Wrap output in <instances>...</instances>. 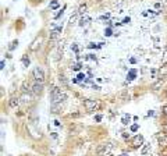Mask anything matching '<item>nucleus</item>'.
I'll return each mask as SVG.
<instances>
[{
  "label": "nucleus",
  "mask_w": 167,
  "mask_h": 156,
  "mask_svg": "<svg viewBox=\"0 0 167 156\" xmlns=\"http://www.w3.org/2000/svg\"><path fill=\"white\" fill-rule=\"evenodd\" d=\"M66 99H67V95L63 89L55 88V89L52 91V103L53 105H61Z\"/></svg>",
  "instance_id": "obj_1"
},
{
  "label": "nucleus",
  "mask_w": 167,
  "mask_h": 156,
  "mask_svg": "<svg viewBox=\"0 0 167 156\" xmlns=\"http://www.w3.org/2000/svg\"><path fill=\"white\" fill-rule=\"evenodd\" d=\"M89 21H91V18H89L88 15H85V17H82L81 20H79V25H81V27H84V25H86Z\"/></svg>",
  "instance_id": "obj_15"
},
{
  "label": "nucleus",
  "mask_w": 167,
  "mask_h": 156,
  "mask_svg": "<svg viewBox=\"0 0 167 156\" xmlns=\"http://www.w3.org/2000/svg\"><path fill=\"white\" fill-rule=\"evenodd\" d=\"M85 10H86V4H82V6H79L78 13H79V14H84V13H85Z\"/></svg>",
  "instance_id": "obj_20"
},
{
  "label": "nucleus",
  "mask_w": 167,
  "mask_h": 156,
  "mask_svg": "<svg viewBox=\"0 0 167 156\" xmlns=\"http://www.w3.org/2000/svg\"><path fill=\"white\" fill-rule=\"evenodd\" d=\"M120 156H130V155H128V153H121Z\"/></svg>",
  "instance_id": "obj_36"
},
{
  "label": "nucleus",
  "mask_w": 167,
  "mask_h": 156,
  "mask_svg": "<svg viewBox=\"0 0 167 156\" xmlns=\"http://www.w3.org/2000/svg\"><path fill=\"white\" fill-rule=\"evenodd\" d=\"M84 80H85V74H82V72H79V74L77 75V81L81 82V81H84Z\"/></svg>",
  "instance_id": "obj_18"
},
{
  "label": "nucleus",
  "mask_w": 167,
  "mask_h": 156,
  "mask_svg": "<svg viewBox=\"0 0 167 156\" xmlns=\"http://www.w3.org/2000/svg\"><path fill=\"white\" fill-rule=\"evenodd\" d=\"M164 131H166V132H167V123H166V124H164Z\"/></svg>",
  "instance_id": "obj_35"
},
{
  "label": "nucleus",
  "mask_w": 167,
  "mask_h": 156,
  "mask_svg": "<svg viewBox=\"0 0 167 156\" xmlns=\"http://www.w3.org/2000/svg\"><path fill=\"white\" fill-rule=\"evenodd\" d=\"M28 91H29V82L24 81L22 82V92H28Z\"/></svg>",
  "instance_id": "obj_17"
},
{
  "label": "nucleus",
  "mask_w": 167,
  "mask_h": 156,
  "mask_svg": "<svg viewBox=\"0 0 167 156\" xmlns=\"http://www.w3.org/2000/svg\"><path fill=\"white\" fill-rule=\"evenodd\" d=\"M102 120V116H96V121H100Z\"/></svg>",
  "instance_id": "obj_34"
},
{
  "label": "nucleus",
  "mask_w": 167,
  "mask_h": 156,
  "mask_svg": "<svg viewBox=\"0 0 167 156\" xmlns=\"http://www.w3.org/2000/svg\"><path fill=\"white\" fill-rule=\"evenodd\" d=\"M163 114H164V117L167 119V106H164V107H163Z\"/></svg>",
  "instance_id": "obj_32"
},
{
  "label": "nucleus",
  "mask_w": 167,
  "mask_h": 156,
  "mask_svg": "<svg viewBox=\"0 0 167 156\" xmlns=\"http://www.w3.org/2000/svg\"><path fill=\"white\" fill-rule=\"evenodd\" d=\"M28 130H29L31 132H32V137L33 138H40V132H38V131H35V130H33V127L32 126H28Z\"/></svg>",
  "instance_id": "obj_13"
},
{
  "label": "nucleus",
  "mask_w": 167,
  "mask_h": 156,
  "mask_svg": "<svg viewBox=\"0 0 167 156\" xmlns=\"http://www.w3.org/2000/svg\"><path fill=\"white\" fill-rule=\"evenodd\" d=\"M109 17H110V14H109V13H107V14L102 15V17H100V18H102V20H107V18H109Z\"/></svg>",
  "instance_id": "obj_31"
},
{
  "label": "nucleus",
  "mask_w": 167,
  "mask_h": 156,
  "mask_svg": "<svg viewBox=\"0 0 167 156\" xmlns=\"http://www.w3.org/2000/svg\"><path fill=\"white\" fill-rule=\"evenodd\" d=\"M17 46H18V41H14V42H11V45H10V50H14Z\"/></svg>",
  "instance_id": "obj_22"
},
{
  "label": "nucleus",
  "mask_w": 167,
  "mask_h": 156,
  "mask_svg": "<svg viewBox=\"0 0 167 156\" xmlns=\"http://www.w3.org/2000/svg\"><path fill=\"white\" fill-rule=\"evenodd\" d=\"M131 20H130V17H127V18H124V20H123V24H128V22H130Z\"/></svg>",
  "instance_id": "obj_30"
},
{
  "label": "nucleus",
  "mask_w": 167,
  "mask_h": 156,
  "mask_svg": "<svg viewBox=\"0 0 167 156\" xmlns=\"http://www.w3.org/2000/svg\"><path fill=\"white\" fill-rule=\"evenodd\" d=\"M20 98H15V96H13L11 99H10V107H13V109H15L17 106L20 105Z\"/></svg>",
  "instance_id": "obj_11"
},
{
  "label": "nucleus",
  "mask_w": 167,
  "mask_h": 156,
  "mask_svg": "<svg viewBox=\"0 0 167 156\" xmlns=\"http://www.w3.org/2000/svg\"><path fill=\"white\" fill-rule=\"evenodd\" d=\"M84 105H85V107L88 111H93L95 109L99 107V103H97L96 100H92V99H86L85 102H84Z\"/></svg>",
  "instance_id": "obj_4"
},
{
  "label": "nucleus",
  "mask_w": 167,
  "mask_h": 156,
  "mask_svg": "<svg viewBox=\"0 0 167 156\" xmlns=\"http://www.w3.org/2000/svg\"><path fill=\"white\" fill-rule=\"evenodd\" d=\"M32 77L36 82H43L45 81V72H43V70L40 68V67H35V68H33Z\"/></svg>",
  "instance_id": "obj_3"
},
{
  "label": "nucleus",
  "mask_w": 167,
  "mask_h": 156,
  "mask_svg": "<svg viewBox=\"0 0 167 156\" xmlns=\"http://www.w3.org/2000/svg\"><path fill=\"white\" fill-rule=\"evenodd\" d=\"M149 152H150V144H145L143 148L141 149V153H142V155H148Z\"/></svg>",
  "instance_id": "obj_14"
},
{
  "label": "nucleus",
  "mask_w": 167,
  "mask_h": 156,
  "mask_svg": "<svg viewBox=\"0 0 167 156\" xmlns=\"http://www.w3.org/2000/svg\"><path fill=\"white\" fill-rule=\"evenodd\" d=\"M22 63H24V66H25V67H28V66H29L31 61H29V59H28L27 56H24V57H22Z\"/></svg>",
  "instance_id": "obj_19"
},
{
  "label": "nucleus",
  "mask_w": 167,
  "mask_h": 156,
  "mask_svg": "<svg viewBox=\"0 0 167 156\" xmlns=\"http://www.w3.org/2000/svg\"><path fill=\"white\" fill-rule=\"evenodd\" d=\"M130 120H131V116H130V114H124V116H123L121 123L124 124V126H127V124L130 123Z\"/></svg>",
  "instance_id": "obj_16"
},
{
  "label": "nucleus",
  "mask_w": 167,
  "mask_h": 156,
  "mask_svg": "<svg viewBox=\"0 0 167 156\" xmlns=\"http://www.w3.org/2000/svg\"><path fill=\"white\" fill-rule=\"evenodd\" d=\"M131 131H132V132H137V131H138V124H134V126H131Z\"/></svg>",
  "instance_id": "obj_26"
},
{
  "label": "nucleus",
  "mask_w": 167,
  "mask_h": 156,
  "mask_svg": "<svg viewBox=\"0 0 167 156\" xmlns=\"http://www.w3.org/2000/svg\"><path fill=\"white\" fill-rule=\"evenodd\" d=\"M73 70H74V71H79V70H81V64H79V63L74 64V66H73Z\"/></svg>",
  "instance_id": "obj_24"
},
{
  "label": "nucleus",
  "mask_w": 167,
  "mask_h": 156,
  "mask_svg": "<svg viewBox=\"0 0 167 156\" xmlns=\"http://www.w3.org/2000/svg\"><path fill=\"white\" fill-rule=\"evenodd\" d=\"M112 150H113V145L110 142H106V144L99 145L96 153H97V156H110L112 155Z\"/></svg>",
  "instance_id": "obj_2"
},
{
  "label": "nucleus",
  "mask_w": 167,
  "mask_h": 156,
  "mask_svg": "<svg viewBox=\"0 0 167 156\" xmlns=\"http://www.w3.org/2000/svg\"><path fill=\"white\" fill-rule=\"evenodd\" d=\"M166 63H167V48L164 50V59H163V64H166Z\"/></svg>",
  "instance_id": "obj_28"
},
{
  "label": "nucleus",
  "mask_w": 167,
  "mask_h": 156,
  "mask_svg": "<svg viewBox=\"0 0 167 156\" xmlns=\"http://www.w3.org/2000/svg\"><path fill=\"white\" fill-rule=\"evenodd\" d=\"M135 77H137V70H135V68L130 70V71H128V75H127V80H128V81H132Z\"/></svg>",
  "instance_id": "obj_12"
},
{
  "label": "nucleus",
  "mask_w": 167,
  "mask_h": 156,
  "mask_svg": "<svg viewBox=\"0 0 167 156\" xmlns=\"http://www.w3.org/2000/svg\"><path fill=\"white\" fill-rule=\"evenodd\" d=\"M57 7H59V3H57V2H52V4H50V9H52V10H56Z\"/></svg>",
  "instance_id": "obj_25"
},
{
  "label": "nucleus",
  "mask_w": 167,
  "mask_h": 156,
  "mask_svg": "<svg viewBox=\"0 0 167 156\" xmlns=\"http://www.w3.org/2000/svg\"><path fill=\"white\" fill-rule=\"evenodd\" d=\"M0 67H2V68H4V60H2V63H0Z\"/></svg>",
  "instance_id": "obj_33"
},
{
  "label": "nucleus",
  "mask_w": 167,
  "mask_h": 156,
  "mask_svg": "<svg viewBox=\"0 0 167 156\" xmlns=\"http://www.w3.org/2000/svg\"><path fill=\"white\" fill-rule=\"evenodd\" d=\"M20 100L24 102V103H29L31 100H32V96H31L28 92H22V95L20 96Z\"/></svg>",
  "instance_id": "obj_9"
},
{
  "label": "nucleus",
  "mask_w": 167,
  "mask_h": 156,
  "mask_svg": "<svg viewBox=\"0 0 167 156\" xmlns=\"http://www.w3.org/2000/svg\"><path fill=\"white\" fill-rule=\"evenodd\" d=\"M158 141L161 146H167V132H160V134H158Z\"/></svg>",
  "instance_id": "obj_7"
},
{
  "label": "nucleus",
  "mask_w": 167,
  "mask_h": 156,
  "mask_svg": "<svg viewBox=\"0 0 167 156\" xmlns=\"http://www.w3.org/2000/svg\"><path fill=\"white\" fill-rule=\"evenodd\" d=\"M123 3V0H114L113 2V6H117V4H121Z\"/></svg>",
  "instance_id": "obj_29"
},
{
  "label": "nucleus",
  "mask_w": 167,
  "mask_h": 156,
  "mask_svg": "<svg viewBox=\"0 0 167 156\" xmlns=\"http://www.w3.org/2000/svg\"><path fill=\"white\" fill-rule=\"evenodd\" d=\"M143 145V137L142 135H135L134 137V139H132V148H139V146H142Z\"/></svg>",
  "instance_id": "obj_5"
},
{
  "label": "nucleus",
  "mask_w": 167,
  "mask_h": 156,
  "mask_svg": "<svg viewBox=\"0 0 167 156\" xmlns=\"http://www.w3.org/2000/svg\"><path fill=\"white\" fill-rule=\"evenodd\" d=\"M40 42H42V38H40V36H38V38L35 39L32 43H31V48H29V49H31V50H36V49L39 48Z\"/></svg>",
  "instance_id": "obj_10"
},
{
  "label": "nucleus",
  "mask_w": 167,
  "mask_h": 156,
  "mask_svg": "<svg viewBox=\"0 0 167 156\" xmlns=\"http://www.w3.org/2000/svg\"><path fill=\"white\" fill-rule=\"evenodd\" d=\"M66 7H67V6H63V9H61V11H60V13H57V14L55 15V18H56V20H57V18H60L61 15L64 14V10H66Z\"/></svg>",
  "instance_id": "obj_21"
},
{
  "label": "nucleus",
  "mask_w": 167,
  "mask_h": 156,
  "mask_svg": "<svg viewBox=\"0 0 167 156\" xmlns=\"http://www.w3.org/2000/svg\"><path fill=\"white\" fill-rule=\"evenodd\" d=\"M104 35H106V36H112L113 35L112 28H106V29H104Z\"/></svg>",
  "instance_id": "obj_23"
},
{
  "label": "nucleus",
  "mask_w": 167,
  "mask_h": 156,
  "mask_svg": "<svg viewBox=\"0 0 167 156\" xmlns=\"http://www.w3.org/2000/svg\"><path fill=\"white\" fill-rule=\"evenodd\" d=\"M166 95H167V89H166Z\"/></svg>",
  "instance_id": "obj_37"
},
{
  "label": "nucleus",
  "mask_w": 167,
  "mask_h": 156,
  "mask_svg": "<svg viewBox=\"0 0 167 156\" xmlns=\"http://www.w3.org/2000/svg\"><path fill=\"white\" fill-rule=\"evenodd\" d=\"M42 89H43V85H42V82H35V84L32 85V93L35 96H38V95H40L42 93Z\"/></svg>",
  "instance_id": "obj_6"
},
{
  "label": "nucleus",
  "mask_w": 167,
  "mask_h": 156,
  "mask_svg": "<svg viewBox=\"0 0 167 156\" xmlns=\"http://www.w3.org/2000/svg\"><path fill=\"white\" fill-rule=\"evenodd\" d=\"M71 49H73L75 53H78V46H77V43H73V46H71Z\"/></svg>",
  "instance_id": "obj_27"
},
{
  "label": "nucleus",
  "mask_w": 167,
  "mask_h": 156,
  "mask_svg": "<svg viewBox=\"0 0 167 156\" xmlns=\"http://www.w3.org/2000/svg\"><path fill=\"white\" fill-rule=\"evenodd\" d=\"M60 33H61V28L60 27L52 29V31H50V41H55V39H57Z\"/></svg>",
  "instance_id": "obj_8"
}]
</instances>
